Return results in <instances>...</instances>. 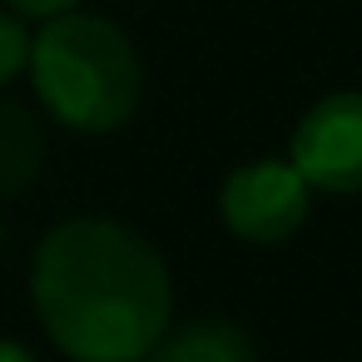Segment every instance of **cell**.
Returning <instances> with one entry per match:
<instances>
[{
  "label": "cell",
  "instance_id": "obj_2",
  "mask_svg": "<svg viewBox=\"0 0 362 362\" xmlns=\"http://www.w3.org/2000/svg\"><path fill=\"white\" fill-rule=\"evenodd\" d=\"M30 80L50 119L80 134L119 129L144 90L139 55L129 35L105 16H55L30 40Z\"/></svg>",
  "mask_w": 362,
  "mask_h": 362
},
{
  "label": "cell",
  "instance_id": "obj_3",
  "mask_svg": "<svg viewBox=\"0 0 362 362\" xmlns=\"http://www.w3.org/2000/svg\"><path fill=\"white\" fill-rule=\"evenodd\" d=\"M308 184L288 159H258L228 174L218 214L243 243H288L308 223Z\"/></svg>",
  "mask_w": 362,
  "mask_h": 362
},
{
  "label": "cell",
  "instance_id": "obj_1",
  "mask_svg": "<svg viewBox=\"0 0 362 362\" xmlns=\"http://www.w3.org/2000/svg\"><path fill=\"white\" fill-rule=\"evenodd\" d=\"M30 298L70 362H139L174 313L164 258L110 218L55 223L30 258Z\"/></svg>",
  "mask_w": 362,
  "mask_h": 362
},
{
  "label": "cell",
  "instance_id": "obj_8",
  "mask_svg": "<svg viewBox=\"0 0 362 362\" xmlns=\"http://www.w3.org/2000/svg\"><path fill=\"white\" fill-rule=\"evenodd\" d=\"M80 0H6V11L16 16H35V21H55V16H70Z\"/></svg>",
  "mask_w": 362,
  "mask_h": 362
},
{
  "label": "cell",
  "instance_id": "obj_6",
  "mask_svg": "<svg viewBox=\"0 0 362 362\" xmlns=\"http://www.w3.org/2000/svg\"><path fill=\"white\" fill-rule=\"evenodd\" d=\"M40 159H45L40 119L16 100H0V194L30 189L40 174Z\"/></svg>",
  "mask_w": 362,
  "mask_h": 362
},
{
  "label": "cell",
  "instance_id": "obj_5",
  "mask_svg": "<svg viewBox=\"0 0 362 362\" xmlns=\"http://www.w3.org/2000/svg\"><path fill=\"white\" fill-rule=\"evenodd\" d=\"M139 362H258L253 337L223 317H199L184 327H164V337L139 357Z\"/></svg>",
  "mask_w": 362,
  "mask_h": 362
},
{
  "label": "cell",
  "instance_id": "obj_4",
  "mask_svg": "<svg viewBox=\"0 0 362 362\" xmlns=\"http://www.w3.org/2000/svg\"><path fill=\"white\" fill-rule=\"evenodd\" d=\"M288 164L303 174L308 189L362 194V90L317 100L293 129Z\"/></svg>",
  "mask_w": 362,
  "mask_h": 362
},
{
  "label": "cell",
  "instance_id": "obj_7",
  "mask_svg": "<svg viewBox=\"0 0 362 362\" xmlns=\"http://www.w3.org/2000/svg\"><path fill=\"white\" fill-rule=\"evenodd\" d=\"M30 30H25V16L0 6V85H11L25 65H30Z\"/></svg>",
  "mask_w": 362,
  "mask_h": 362
},
{
  "label": "cell",
  "instance_id": "obj_9",
  "mask_svg": "<svg viewBox=\"0 0 362 362\" xmlns=\"http://www.w3.org/2000/svg\"><path fill=\"white\" fill-rule=\"evenodd\" d=\"M0 362H35V352L21 342H0Z\"/></svg>",
  "mask_w": 362,
  "mask_h": 362
}]
</instances>
